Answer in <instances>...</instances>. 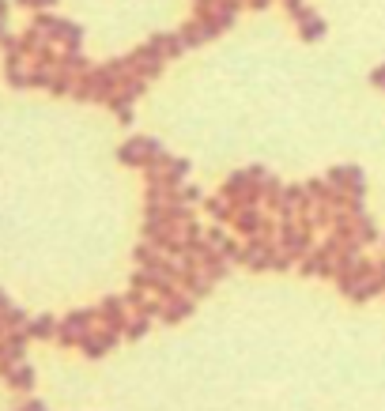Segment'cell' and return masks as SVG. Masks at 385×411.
Instances as JSON below:
<instances>
[{"instance_id":"11","label":"cell","mask_w":385,"mask_h":411,"mask_svg":"<svg viewBox=\"0 0 385 411\" xmlns=\"http://www.w3.org/2000/svg\"><path fill=\"white\" fill-rule=\"evenodd\" d=\"M325 34H328V27H325L321 15H306V19L299 23V38H302V42H321Z\"/></svg>"},{"instance_id":"16","label":"cell","mask_w":385,"mask_h":411,"mask_svg":"<svg viewBox=\"0 0 385 411\" xmlns=\"http://www.w3.org/2000/svg\"><path fill=\"white\" fill-rule=\"evenodd\" d=\"M148 328H151V317H144V313H140V317H136V321H128L125 336H128V340H140V336L148 332Z\"/></svg>"},{"instance_id":"12","label":"cell","mask_w":385,"mask_h":411,"mask_svg":"<svg viewBox=\"0 0 385 411\" xmlns=\"http://www.w3.org/2000/svg\"><path fill=\"white\" fill-rule=\"evenodd\" d=\"M355 238H359V245H374V241H382L378 227H374V219L366 212L355 215Z\"/></svg>"},{"instance_id":"5","label":"cell","mask_w":385,"mask_h":411,"mask_svg":"<svg viewBox=\"0 0 385 411\" xmlns=\"http://www.w3.org/2000/svg\"><path fill=\"white\" fill-rule=\"evenodd\" d=\"M38 30H46V34H53L57 42H64V50H79V42H83V30H79L76 23L53 19V15H38Z\"/></svg>"},{"instance_id":"3","label":"cell","mask_w":385,"mask_h":411,"mask_svg":"<svg viewBox=\"0 0 385 411\" xmlns=\"http://www.w3.org/2000/svg\"><path fill=\"white\" fill-rule=\"evenodd\" d=\"M235 234L242 238H261L264 227H268V215L261 212V204H238L235 212H230V223H227Z\"/></svg>"},{"instance_id":"10","label":"cell","mask_w":385,"mask_h":411,"mask_svg":"<svg viewBox=\"0 0 385 411\" xmlns=\"http://www.w3.org/2000/svg\"><path fill=\"white\" fill-rule=\"evenodd\" d=\"M378 294H385V279L382 276H371V279H363L359 287H351V291H348L351 302H371V298H378Z\"/></svg>"},{"instance_id":"19","label":"cell","mask_w":385,"mask_h":411,"mask_svg":"<svg viewBox=\"0 0 385 411\" xmlns=\"http://www.w3.org/2000/svg\"><path fill=\"white\" fill-rule=\"evenodd\" d=\"M382 245H385V234H382Z\"/></svg>"},{"instance_id":"6","label":"cell","mask_w":385,"mask_h":411,"mask_svg":"<svg viewBox=\"0 0 385 411\" xmlns=\"http://www.w3.org/2000/svg\"><path fill=\"white\" fill-rule=\"evenodd\" d=\"M121 328H110V325H102L99 332H87L83 340H79V348H83L87 359H102L110 348H117V340H121Z\"/></svg>"},{"instance_id":"8","label":"cell","mask_w":385,"mask_h":411,"mask_svg":"<svg viewBox=\"0 0 385 411\" xmlns=\"http://www.w3.org/2000/svg\"><path fill=\"white\" fill-rule=\"evenodd\" d=\"M125 298H106V302L99 305V321L102 325H110V328H128V310H125Z\"/></svg>"},{"instance_id":"13","label":"cell","mask_w":385,"mask_h":411,"mask_svg":"<svg viewBox=\"0 0 385 411\" xmlns=\"http://www.w3.org/2000/svg\"><path fill=\"white\" fill-rule=\"evenodd\" d=\"M4 377L15 385V389H30V385H34V374H30V366H23V362H15L12 370H4Z\"/></svg>"},{"instance_id":"7","label":"cell","mask_w":385,"mask_h":411,"mask_svg":"<svg viewBox=\"0 0 385 411\" xmlns=\"http://www.w3.org/2000/svg\"><path fill=\"white\" fill-rule=\"evenodd\" d=\"M192 305H197V298L186 294L178 287L170 298H163V321H166V325H178V321H186L189 313H192Z\"/></svg>"},{"instance_id":"15","label":"cell","mask_w":385,"mask_h":411,"mask_svg":"<svg viewBox=\"0 0 385 411\" xmlns=\"http://www.w3.org/2000/svg\"><path fill=\"white\" fill-rule=\"evenodd\" d=\"M351 170H355V166H333V170H328L325 177H328V185H336V189L348 192V185H351Z\"/></svg>"},{"instance_id":"17","label":"cell","mask_w":385,"mask_h":411,"mask_svg":"<svg viewBox=\"0 0 385 411\" xmlns=\"http://www.w3.org/2000/svg\"><path fill=\"white\" fill-rule=\"evenodd\" d=\"M178 200H181V204L189 208V204H200V200H204V197H200V189H197V185H189V181H186V185H181V189H178Z\"/></svg>"},{"instance_id":"9","label":"cell","mask_w":385,"mask_h":411,"mask_svg":"<svg viewBox=\"0 0 385 411\" xmlns=\"http://www.w3.org/2000/svg\"><path fill=\"white\" fill-rule=\"evenodd\" d=\"M200 204H204V212H208V215H212L215 227H227V223H230V212H235V204H227L223 197H204Z\"/></svg>"},{"instance_id":"14","label":"cell","mask_w":385,"mask_h":411,"mask_svg":"<svg viewBox=\"0 0 385 411\" xmlns=\"http://www.w3.org/2000/svg\"><path fill=\"white\" fill-rule=\"evenodd\" d=\"M53 332H57V321H53V317L27 321V336H53Z\"/></svg>"},{"instance_id":"18","label":"cell","mask_w":385,"mask_h":411,"mask_svg":"<svg viewBox=\"0 0 385 411\" xmlns=\"http://www.w3.org/2000/svg\"><path fill=\"white\" fill-rule=\"evenodd\" d=\"M371 83H374V87H382V91H385V64H378V68L371 72Z\"/></svg>"},{"instance_id":"4","label":"cell","mask_w":385,"mask_h":411,"mask_svg":"<svg viewBox=\"0 0 385 411\" xmlns=\"http://www.w3.org/2000/svg\"><path fill=\"white\" fill-rule=\"evenodd\" d=\"M95 321H99V310H76V313H68V317L57 325L61 343H79L87 332H91Z\"/></svg>"},{"instance_id":"2","label":"cell","mask_w":385,"mask_h":411,"mask_svg":"<svg viewBox=\"0 0 385 411\" xmlns=\"http://www.w3.org/2000/svg\"><path fill=\"white\" fill-rule=\"evenodd\" d=\"M117 159H121L125 166H151V163H163L166 151L159 140H151V136H132L128 143H121V151H117Z\"/></svg>"},{"instance_id":"1","label":"cell","mask_w":385,"mask_h":411,"mask_svg":"<svg viewBox=\"0 0 385 411\" xmlns=\"http://www.w3.org/2000/svg\"><path fill=\"white\" fill-rule=\"evenodd\" d=\"M264 177H268V170L264 166H246V170H238V174H230L227 181H223V189H219V197L227 200V204H261V185H264Z\"/></svg>"}]
</instances>
